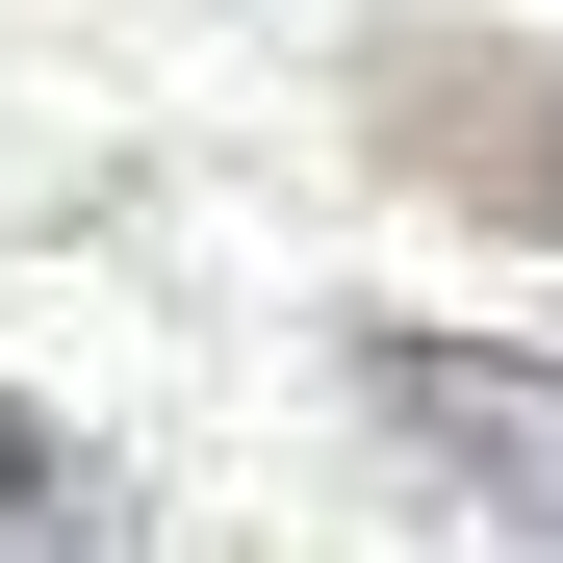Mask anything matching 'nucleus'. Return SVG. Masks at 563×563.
<instances>
[{
  "mask_svg": "<svg viewBox=\"0 0 563 563\" xmlns=\"http://www.w3.org/2000/svg\"><path fill=\"white\" fill-rule=\"evenodd\" d=\"M26 538H77V461H52V410H0V563Z\"/></svg>",
  "mask_w": 563,
  "mask_h": 563,
  "instance_id": "nucleus-3",
  "label": "nucleus"
},
{
  "mask_svg": "<svg viewBox=\"0 0 563 563\" xmlns=\"http://www.w3.org/2000/svg\"><path fill=\"white\" fill-rule=\"evenodd\" d=\"M358 410H385L461 512L563 538V358H487V333H358Z\"/></svg>",
  "mask_w": 563,
  "mask_h": 563,
  "instance_id": "nucleus-2",
  "label": "nucleus"
},
{
  "mask_svg": "<svg viewBox=\"0 0 563 563\" xmlns=\"http://www.w3.org/2000/svg\"><path fill=\"white\" fill-rule=\"evenodd\" d=\"M358 129H385V179H435L461 231H538V256H563V52L385 26V52H358Z\"/></svg>",
  "mask_w": 563,
  "mask_h": 563,
  "instance_id": "nucleus-1",
  "label": "nucleus"
}]
</instances>
